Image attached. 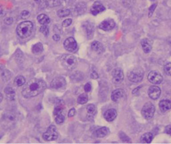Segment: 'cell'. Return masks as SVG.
I'll list each match as a JSON object with an SVG mask.
<instances>
[{"instance_id":"obj_1","label":"cell","mask_w":171,"mask_h":144,"mask_svg":"<svg viewBox=\"0 0 171 144\" xmlns=\"http://www.w3.org/2000/svg\"><path fill=\"white\" fill-rule=\"evenodd\" d=\"M46 88V84L44 80L33 79L23 87L22 94L26 98H34L42 93Z\"/></svg>"},{"instance_id":"obj_2","label":"cell","mask_w":171,"mask_h":144,"mask_svg":"<svg viewBox=\"0 0 171 144\" xmlns=\"http://www.w3.org/2000/svg\"><path fill=\"white\" fill-rule=\"evenodd\" d=\"M33 23L29 21L20 23L17 27V35L23 39L30 37L33 31Z\"/></svg>"},{"instance_id":"obj_3","label":"cell","mask_w":171,"mask_h":144,"mask_svg":"<svg viewBox=\"0 0 171 144\" xmlns=\"http://www.w3.org/2000/svg\"><path fill=\"white\" fill-rule=\"evenodd\" d=\"M61 64L67 70H72L77 66L78 61L74 56L72 55H66L61 57Z\"/></svg>"},{"instance_id":"obj_4","label":"cell","mask_w":171,"mask_h":144,"mask_svg":"<svg viewBox=\"0 0 171 144\" xmlns=\"http://www.w3.org/2000/svg\"><path fill=\"white\" fill-rule=\"evenodd\" d=\"M144 72L143 70L136 68L132 70L128 73V78L133 83H139L143 79Z\"/></svg>"},{"instance_id":"obj_5","label":"cell","mask_w":171,"mask_h":144,"mask_svg":"<svg viewBox=\"0 0 171 144\" xmlns=\"http://www.w3.org/2000/svg\"><path fill=\"white\" fill-rule=\"evenodd\" d=\"M155 112L154 105L151 102L146 103L142 109V116L146 119H150L153 118Z\"/></svg>"},{"instance_id":"obj_6","label":"cell","mask_w":171,"mask_h":144,"mask_svg":"<svg viewBox=\"0 0 171 144\" xmlns=\"http://www.w3.org/2000/svg\"><path fill=\"white\" fill-rule=\"evenodd\" d=\"M42 137L45 141H54L57 140L58 137V133L56 126L53 125L50 126L47 131L43 133Z\"/></svg>"},{"instance_id":"obj_7","label":"cell","mask_w":171,"mask_h":144,"mask_svg":"<svg viewBox=\"0 0 171 144\" xmlns=\"http://www.w3.org/2000/svg\"><path fill=\"white\" fill-rule=\"evenodd\" d=\"M148 79L153 84H160L163 82V77L158 71H152L148 75Z\"/></svg>"},{"instance_id":"obj_8","label":"cell","mask_w":171,"mask_h":144,"mask_svg":"<svg viewBox=\"0 0 171 144\" xmlns=\"http://www.w3.org/2000/svg\"><path fill=\"white\" fill-rule=\"evenodd\" d=\"M66 85V79L62 77H57L51 81L50 87L54 89H60L65 88Z\"/></svg>"},{"instance_id":"obj_9","label":"cell","mask_w":171,"mask_h":144,"mask_svg":"<svg viewBox=\"0 0 171 144\" xmlns=\"http://www.w3.org/2000/svg\"><path fill=\"white\" fill-rule=\"evenodd\" d=\"M65 49L69 52H74L78 48V44L73 37H68L64 43Z\"/></svg>"},{"instance_id":"obj_10","label":"cell","mask_w":171,"mask_h":144,"mask_svg":"<svg viewBox=\"0 0 171 144\" xmlns=\"http://www.w3.org/2000/svg\"><path fill=\"white\" fill-rule=\"evenodd\" d=\"M112 78L114 83L116 84H120L125 78L123 71L120 68L115 69L112 72Z\"/></svg>"},{"instance_id":"obj_11","label":"cell","mask_w":171,"mask_h":144,"mask_svg":"<svg viewBox=\"0 0 171 144\" xmlns=\"http://www.w3.org/2000/svg\"><path fill=\"white\" fill-rule=\"evenodd\" d=\"M115 27V22L113 20H111V19H108V20L103 21L99 25L100 29H101L102 30L106 31L112 30Z\"/></svg>"},{"instance_id":"obj_12","label":"cell","mask_w":171,"mask_h":144,"mask_svg":"<svg viewBox=\"0 0 171 144\" xmlns=\"http://www.w3.org/2000/svg\"><path fill=\"white\" fill-rule=\"evenodd\" d=\"M149 97L152 99L156 100L159 98L161 94V90L158 87V86L153 85L150 87L149 89V92H148Z\"/></svg>"},{"instance_id":"obj_13","label":"cell","mask_w":171,"mask_h":144,"mask_svg":"<svg viewBox=\"0 0 171 144\" xmlns=\"http://www.w3.org/2000/svg\"><path fill=\"white\" fill-rule=\"evenodd\" d=\"M105 9H106V7H104L100 2H96L92 5V6L91 7V9H90V11H91V13H92V15L96 16V15H98V14H99L100 13L105 11Z\"/></svg>"},{"instance_id":"obj_14","label":"cell","mask_w":171,"mask_h":144,"mask_svg":"<svg viewBox=\"0 0 171 144\" xmlns=\"http://www.w3.org/2000/svg\"><path fill=\"white\" fill-rule=\"evenodd\" d=\"M117 116V112L115 109H109L105 112L104 117L108 122H112L116 119Z\"/></svg>"},{"instance_id":"obj_15","label":"cell","mask_w":171,"mask_h":144,"mask_svg":"<svg viewBox=\"0 0 171 144\" xmlns=\"http://www.w3.org/2000/svg\"><path fill=\"white\" fill-rule=\"evenodd\" d=\"M125 95L124 90L122 89H117L112 93L111 99L115 102H118L120 99H122Z\"/></svg>"},{"instance_id":"obj_16","label":"cell","mask_w":171,"mask_h":144,"mask_svg":"<svg viewBox=\"0 0 171 144\" xmlns=\"http://www.w3.org/2000/svg\"><path fill=\"white\" fill-rule=\"evenodd\" d=\"M91 48L93 51L96 52L98 54H102V53H103L104 51V47L103 45L100 42H99L98 41H94L92 43Z\"/></svg>"},{"instance_id":"obj_17","label":"cell","mask_w":171,"mask_h":144,"mask_svg":"<svg viewBox=\"0 0 171 144\" xmlns=\"http://www.w3.org/2000/svg\"><path fill=\"white\" fill-rule=\"evenodd\" d=\"M159 107L163 112H166L168 111V110L171 109V100L163 99L160 101L159 103Z\"/></svg>"},{"instance_id":"obj_18","label":"cell","mask_w":171,"mask_h":144,"mask_svg":"<svg viewBox=\"0 0 171 144\" xmlns=\"http://www.w3.org/2000/svg\"><path fill=\"white\" fill-rule=\"evenodd\" d=\"M64 109V102L62 100H59L56 102V106L54 108V115L56 116V115L60 113H62L63 110Z\"/></svg>"},{"instance_id":"obj_19","label":"cell","mask_w":171,"mask_h":144,"mask_svg":"<svg viewBox=\"0 0 171 144\" xmlns=\"http://www.w3.org/2000/svg\"><path fill=\"white\" fill-rule=\"evenodd\" d=\"M109 133V129L106 127L98 128L95 132V136L98 137H104L106 136Z\"/></svg>"},{"instance_id":"obj_20","label":"cell","mask_w":171,"mask_h":144,"mask_svg":"<svg viewBox=\"0 0 171 144\" xmlns=\"http://www.w3.org/2000/svg\"><path fill=\"white\" fill-rule=\"evenodd\" d=\"M141 45L142 50L144 51L145 54H149L151 51L152 46L150 44L149 41L147 39H144L141 41Z\"/></svg>"},{"instance_id":"obj_21","label":"cell","mask_w":171,"mask_h":144,"mask_svg":"<svg viewBox=\"0 0 171 144\" xmlns=\"http://www.w3.org/2000/svg\"><path fill=\"white\" fill-rule=\"evenodd\" d=\"M75 11L78 15H82L86 11V4L84 2L78 3L75 7Z\"/></svg>"},{"instance_id":"obj_22","label":"cell","mask_w":171,"mask_h":144,"mask_svg":"<svg viewBox=\"0 0 171 144\" xmlns=\"http://www.w3.org/2000/svg\"><path fill=\"white\" fill-rule=\"evenodd\" d=\"M37 21L39 22V23L42 25H47V24H49L50 23V17L47 16L46 14H40L37 17Z\"/></svg>"},{"instance_id":"obj_23","label":"cell","mask_w":171,"mask_h":144,"mask_svg":"<svg viewBox=\"0 0 171 144\" xmlns=\"http://www.w3.org/2000/svg\"><path fill=\"white\" fill-rule=\"evenodd\" d=\"M153 139V135L152 133H146L140 137V142L144 143H150Z\"/></svg>"},{"instance_id":"obj_24","label":"cell","mask_w":171,"mask_h":144,"mask_svg":"<svg viewBox=\"0 0 171 144\" xmlns=\"http://www.w3.org/2000/svg\"><path fill=\"white\" fill-rule=\"evenodd\" d=\"M84 27L85 29V31L86 32L87 36L90 38V37H92L94 33V26L93 24L90 23H85V26H84Z\"/></svg>"},{"instance_id":"obj_25","label":"cell","mask_w":171,"mask_h":144,"mask_svg":"<svg viewBox=\"0 0 171 144\" xmlns=\"http://www.w3.org/2000/svg\"><path fill=\"white\" fill-rule=\"evenodd\" d=\"M44 50V46L42 43H37L32 47V52L34 54H40Z\"/></svg>"},{"instance_id":"obj_26","label":"cell","mask_w":171,"mask_h":144,"mask_svg":"<svg viewBox=\"0 0 171 144\" xmlns=\"http://www.w3.org/2000/svg\"><path fill=\"white\" fill-rule=\"evenodd\" d=\"M5 94H6L7 98L9 99L13 100L14 99V98H15L16 93H15V91H14V89L12 88H10V87L6 88V89H5Z\"/></svg>"},{"instance_id":"obj_27","label":"cell","mask_w":171,"mask_h":144,"mask_svg":"<svg viewBox=\"0 0 171 144\" xmlns=\"http://www.w3.org/2000/svg\"><path fill=\"white\" fill-rule=\"evenodd\" d=\"M26 83V79L22 75H18L16 77L15 80H14V85L17 86V87H21Z\"/></svg>"},{"instance_id":"obj_28","label":"cell","mask_w":171,"mask_h":144,"mask_svg":"<svg viewBox=\"0 0 171 144\" xmlns=\"http://www.w3.org/2000/svg\"><path fill=\"white\" fill-rule=\"evenodd\" d=\"M83 78H84L83 74L81 73V72H79V71L75 72V73L73 74L72 75V76H71V79H72V80H73L74 81H82L83 79Z\"/></svg>"},{"instance_id":"obj_29","label":"cell","mask_w":171,"mask_h":144,"mask_svg":"<svg viewBox=\"0 0 171 144\" xmlns=\"http://www.w3.org/2000/svg\"><path fill=\"white\" fill-rule=\"evenodd\" d=\"M2 78L3 79V80L4 81H7L9 79L12 78V74L9 71H8L7 70H5L2 71Z\"/></svg>"},{"instance_id":"obj_30","label":"cell","mask_w":171,"mask_h":144,"mask_svg":"<svg viewBox=\"0 0 171 144\" xmlns=\"http://www.w3.org/2000/svg\"><path fill=\"white\" fill-rule=\"evenodd\" d=\"M58 16L60 17H64L69 16L70 14V10L68 9H61L57 12Z\"/></svg>"},{"instance_id":"obj_31","label":"cell","mask_w":171,"mask_h":144,"mask_svg":"<svg viewBox=\"0 0 171 144\" xmlns=\"http://www.w3.org/2000/svg\"><path fill=\"white\" fill-rule=\"evenodd\" d=\"M47 4L50 7H57L62 2V0H46Z\"/></svg>"},{"instance_id":"obj_32","label":"cell","mask_w":171,"mask_h":144,"mask_svg":"<svg viewBox=\"0 0 171 144\" xmlns=\"http://www.w3.org/2000/svg\"><path fill=\"white\" fill-rule=\"evenodd\" d=\"M88 97L86 94H82L81 95H79V97L78 98V102L80 104H85L88 102Z\"/></svg>"},{"instance_id":"obj_33","label":"cell","mask_w":171,"mask_h":144,"mask_svg":"<svg viewBox=\"0 0 171 144\" xmlns=\"http://www.w3.org/2000/svg\"><path fill=\"white\" fill-rule=\"evenodd\" d=\"M87 112L90 116H94L96 113V108L94 104H90L86 108Z\"/></svg>"},{"instance_id":"obj_34","label":"cell","mask_w":171,"mask_h":144,"mask_svg":"<svg viewBox=\"0 0 171 144\" xmlns=\"http://www.w3.org/2000/svg\"><path fill=\"white\" fill-rule=\"evenodd\" d=\"M55 121L58 124L62 123L65 120V116L63 115L62 113H60L55 116Z\"/></svg>"},{"instance_id":"obj_35","label":"cell","mask_w":171,"mask_h":144,"mask_svg":"<svg viewBox=\"0 0 171 144\" xmlns=\"http://www.w3.org/2000/svg\"><path fill=\"white\" fill-rule=\"evenodd\" d=\"M40 31L44 34L45 36H47L49 35V28L47 26V25H43L40 29Z\"/></svg>"},{"instance_id":"obj_36","label":"cell","mask_w":171,"mask_h":144,"mask_svg":"<svg viewBox=\"0 0 171 144\" xmlns=\"http://www.w3.org/2000/svg\"><path fill=\"white\" fill-rule=\"evenodd\" d=\"M164 71L166 74L171 76V63H168L164 67Z\"/></svg>"},{"instance_id":"obj_37","label":"cell","mask_w":171,"mask_h":144,"mask_svg":"<svg viewBox=\"0 0 171 144\" xmlns=\"http://www.w3.org/2000/svg\"><path fill=\"white\" fill-rule=\"evenodd\" d=\"M72 23V19H66L63 22H62V26L64 27H67L70 26Z\"/></svg>"},{"instance_id":"obj_38","label":"cell","mask_w":171,"mask_h":144,"mask_svg":"<svg viewBox=\"0 0 171 144\" xmlns=\"http://www.w3.org/2000/svg\"><path fill=\"white\" fill-rule=\"evenodd\" d=\"M120 137L121 140L122 141H124V142H131L129 140H130V138L128 137L126 134L125 133H122V132H120Z\"/></svg>"},{"instance_id":"obj_39","label":"cell","mask_w":171,"mask_h":144,"mask_svg":"<svg viewBox=\"0 0 171 144\" xmlns=\"http://www.w3.org/2000/svg\"><path fill=\"white\" fill-rule=\"evenodd\" d=\"M30 16V13L27 11V10H23L22 13H21V17L23 20H26V19L28 18Z\"/></svg>"},{"instance_id":"obj_40","label":"cell","mask_w":171,"mask_h":144,"mask_svg":"<svg viewBox=\"0 0 171 144\" xmlns=\"http://www.w3.org/2000/svg\"><path fill=\"white\" fill-rule=\"evenodd\" d=\"M156 6H157V4L155 3V4H153V6H151V7L149 8V17L152 16V15H153V13L154 11V9H156Z\"/></svg>"},{"instance_id":"obj_41","label":"cell","mask_w":171,"mask_h":144,"mask_svg":"<svg viewBox=\"0 0 171 144\" xmlns=\"http://www.w3.org/2000/svg\"><path fill=\"white\" fill-rule=\"evenodd\" d=\"M13 20L12 17H7L4 20V23L6 24V25H11V24L13 23Z\"/></svg>"},{"instance_id":"obj_42","label":"cell","mask_w":171,"mask_h":144,"mask_svg":"<svg viewBox=\"0 0 171 144\" xmlns=\"http://www.w3.org/2000/svg\"><path fill=\"white\" fill-rule=\"evenodd\" d=\"M91 89H92V85H91V84H90V83H87L86 84L84 85V90L86 92H90V91H91Z\"/></svg>"},{"instance_id":"obj_43","label":"cell","mask_w":171,"mask_h":144,"mask_svg":"<svg viewBox=\"0 0 171 144\" xmlns=\"http://www.w3.org/2000/svg\"><path fill=\"white\" fill-rule=\"evenodd\" d=\"M76 115V109L74 108L71 109L69 112H68V117L69 118H72Z\"/></svg>"},{"instance_id":"obj_44","label":"cell","mask_w":171,"mask_h":144,"mask_svg":"<svg viewBox=\"0 0 171 144\" xmlns=\"http://www.w3.org/2000/svg\"><path fill=\"white\" fill-rule=\"evenodd\" d=\"M90 77H91V78L94 79H98V74L96 73V71H93L91 73V74H90Z\"/></svg>"},{"instance_id":"obj_45","label":"cell","mask_w":171,"mask_h":144,"mask_svg":"<svg viewBox=\"0 0 171 144\" xmlns=\"http://www.w3.org/2000/svg\"><path fill=\"white\" fill-rule=\"evenodd\" d=\"M165 132L167 134H169V135L171 136V126H168L166 127Z\"/></svg>"},{"instance_id":"obj_46","label":"cell","mask_w":171,"mask_h":144,"mask_svg":"<svg viewBox=\"0 0 171 144\" xmlns=\"http://www.w3.org/2000/svg\"><path fill=\"white\" fill-rule=\"evenodd\" d=\"M53 40L55 41H59L60 40V36L58 34H55L53 36Z\"/></svg>"},{"instance_id":"obj_47","label":"cell","mask_w":171,"mask_h":144,"mask_svg":"<svg viewBox=\"0 0 171 144\" xmlns=\"http://www.w3.org/2000/svg\"><path fill=\"white\" fill-rule=\"evenodd\" d=\"M5 14V12L3 10V9L2 7H0V18L2 17Z\"/></svg>"},{"instance_id":"obj_48","label":"cell","mask_w":171,"mask_h":144,"mask_svg":"<svg viewBox=\"0 0 171 144\" xmlns=\"http://www.w3.org/2000/svg\"><path fill=\"white\" fill-rule=\"evenodd\" d=\"M2 100H3V95L2 94L0 93V103L2 102Z\"/></svg>"},{"instance_id":"obj_49","label":"cell","mask_w":171,"mask_h":144,"mask_svg":"<svg viewBox=\"0 0 171 144\" xmlns=\"http://www.w3.org/2000/svg\"><path fill=\"white\" fill-rule=\"evenodd\" d=\"M36 2L37 3H40L41 2H42V0H35Z\"/></svg>"}]
</instances>
